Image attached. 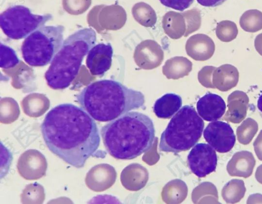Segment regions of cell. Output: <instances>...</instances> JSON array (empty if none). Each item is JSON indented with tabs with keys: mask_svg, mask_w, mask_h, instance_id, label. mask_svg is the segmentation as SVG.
<instances>
[{
	"mask_svg": "<svg viewBox=\"0 0 262 204\" xmlns=\"http://www.w3.org/2000/svg\"><path fill=\"white\" fill-rule=\"evenodd\" d=\"M41 131L49 150L77 168L83 167L89 157L96 155L100 143L94 119L71 103L60 104L49 110Z\"/></svg>",
	"mask_w": 262,
	"mask_h": 204,
	"instance_id": "cell-1",
	"label": "cell"
},
{
	"mask_svg": "<svg viewBox=\"0 0 262 204\" xmlns=\"http://www.w3.org/2000/svg\"><path fill=\"white\" fill-rule=\"evenodd\" d=\"M76 99L83 110L99 122H110L130 110L145 108L142 93L110 79L89 84L76 96Z\"/></svg>",
	"mask_w": 262,
	"mask_h": 204,
	"instance_id": "cell-2",
	"label": "cell"
},
{
	"mask_svg": "<svg viewBox=\"0 0 262 204\" xmlns=\"http://www.w3.org/2000/svg\"><path fill=\"white\" fill-rule=\"evenodd\" d=\"M107 152L118 160H132L148 151L155 138L152 120L138 111L128 112L101 127Z\"/></svg>",
	"mask_w": 262,
	"mask_h": 204,
	"instance_id": "cell-3",
	"label": "cell"
},
{
	"mask_svg": "<svg viewBox=\"0 0 262 204\" xmlns=\"http://www.w3.org/2000/svg\"><path fill=\"white\" fill-rule=\"evenodd\" d=\"M96 42V33L92 28L78 30L69 36L45 73L48 86L54 89L69 86L77 76L84 57Z\"/></svg>",
	"mask_w": 262,
	"mask_h": 204,
	"instance_id": "cell-4",
	"label": "cell"
},
{
	"mask_svg": "<svg viewBox=\"0 0 262 204\" xmlns=\"http://www.w3.org/2000/svg\"><path fill=\"white\" fill-rule=\"evenodd\" d=\"M204 127V121L194 107L183 106L161 134L159 150L177 153L190 149L201 138Z\"/></svg>",
	"mask_w": 262,
	"mask_h": 204,
	"instance_id": "cell-5",
	"label": "cell"
},
{
	"mask_svg": "<svg viewBox=\"0 0 262 204\" xmlns=\"http://www.w3.org/2000/svg\"><path fill=\"white\" fill-rule=\"evenodd\" d=\"M64 28L43 26L24 40L21 51L24 61L32 66H43L52 62L63 42Z\"/></svg>",
	"mask_w": 262,
	"mask_h": 204,
	"instance_id": "cell-6",
	"label": "cell"
},
{
	"mask_svg": "<svg viewBox=\"0 0 262 204\" xmlns=\"http://www.w3.org/2000/svg\"><path fill=\"white\" fill-rule=\"evenodd\" d=\"M52 18L51 14H34L24 6L14 5L1 14L0 26L7 37L18 40L28 37Z\"/></svg>",
	"mask_w": 262,
	"mask_h": 204,
	"instance_id": "cell-7",
	"label": "cell"
},
{
	"mask_svg": "<svg viewBox=\"0 0 262 204\" xmlns=\"http://www.w3.org/2000/svg\"><path fill=\"white\" fill-rule=\"evenodd\" d=\"M191 172L199 177H204L214 172L217 158L213 148L205 143H198L193 147L187 156Z\"/></svg>",
	"mask_w": 262,
	"mask_h": 204,
	"instance_id": "cell-8",
	"label": "cell"
},
{
	"mask_svg": "<svg viewBox=\"0 0 262 204\" xmlns=\"http://www.w3.org/2000/svg\"><path fill=\"white\" fill-rule=\"evenodd\" d=\"M205 141L216 151L226 153L235 143V136L231 126L222 121H214L208 124L204 130Z\"/></svg>",
	"mask_w": 262,
	"mask_h": 204,
	"instance_id": "cell-9",
	"label": "cell"
},
{
	"mask_svg": "<svg viewBox=\"0 0 262 204\" xmlns=\"http://www.w3.org/2000/svg\"><path fill=\"white\" fill-rule=\"evenodd\" d=\"M113 49L110 43H100L89 51L86 65L91 74L94 76L103 75L111 67Z\"/></svg>",
	"mask_w": 262,
	"mask_h": 204,
	"instance_id": "cell-10",
	"label": "cell"
},
{
	"mask_svg": "<svg viewBox=\"0 0 262 204\" xmlns=\"http://www.w3.org/2000/svg\"><path fill=\"white\" fill-rule=\"evenodd\" d=\"M225 102L219 95L208 93L200 98L196 103L198 113L206 121H215L224 114Z\"/></svg>",
	"mask_w": 262,
	"mask_h": 204,
	"instance_id": "cell-11",
	"label": "cell"
},
{
	"mask_svg": "<svg viewBox=\"0 0 262 204\" xmlns=\"http://www.w3.org/2000/svg\"><path fill=\"white\" fill-rule=\"evenodd\" d=\"M249 99L246 93L235 90L227 99L228 110L224 117L227 122L239 123L246 116Z\"/></svg>",
	"mask_w": 262,
	"mask_h": 204,
	"instance_id": "cell-12",
	"label": "cell"
},
{
	"mask_svg": "<svg viewBox=\"0 0 262 204\" xmlns=\"http://www.w3.org/2000/svg\"><path fill=\"white\" fill-rule=\"evenodd\" d=\"M255 160L248 151H241L234 154L228 163L227 170L231 176L247 178L252 173Z\"/></svg>",
	"mask_w": 262,
	"mask_h": 204,
	"instance_id": "cell-13",
	"label": "cell"
},
{
	"mask_svg": "<svg viewBox=\"0 0 262 204\" xmlns=\"http://www.w3.org/2000/svg\"><path fill=\"white\" fill-rule=\"evenodd\" d=\"M182 105L181 97L174 93H167L155 102L153 110L156 116L161 119H169Z\"/></svg>",
	"mask_w": 262,
	"mask_h": 204,
	"instance_id": "cell-14",
	"label": "cell"
},
{
	"mask_svg": "<svg viewBox=\"0 0 262 204\" xmlns=\"http://www.w3.org/2000/svg\"><path fill=\"white\" fill-rule=\"evenodd\" d=\"M215 79L216 86L219 90L228 91L237 84L239 72L234 66L225 64L217 69Z\"/></svg>",
	"mask_w": 262,
	"mask_h": 204,
	"instance_id": "cell-15",
	"label": "cell"
},
{
	"mask_svg": "<svg viewBox=\"0 0 262 204\" xmlns=\"http://www.w3.org/2000/svg\"><path fill=\"white\" fill-rule=\"evenodd\" d=\"M246 190L243 180L233 179L224 186L222 189V195L227 203H234L239 201L243 198Z\"/></svg>",
	"mask_w": 262,
	"mask_h": 204,
	"instance_id": "cell-16",
	"label": "cell"
},
{
	"mask_svg": "<svg viewBox=\"0 0 262 204\" xmlns=\"http://www.w3.org/2000/svg\"><path fill=\"white\" fill-rule=\"evenodd\" d=\"M241 28L248 32H256L262 29V12L257 9L245 11L239 19Z\"/></svg>",
	"mask_w": 262,
	"mask_h": 204,
	"instance_id": "cell-17",
	"label": "cell"
},
{
	"mask_svg": "<svg viewBox=\"0 0 262 204\" xmlns=\"http://www.w3.org/2000/svg\"><path fill=\"white\" fill-rule=\"evenodd\" d=\"M257 122L251 118H248L237 127L236 134L238 142L247 145L252 141L258 130Z\"/></svg>",
	"mask_w": 262,
	"mask_h": 204,
	"instance_id": "cell-18",
	"label": "cell"
},
{
	"mask_svg": "<svg viewBox=\"0 0 262 204\" xmlns=\"http://www.w3.org/2000/svg\"><path fill=\"white\" fill-rule=\"evenodd\" d=\"M238 34V29L235 22L230 20L220 22L216 28V35L222 41L230 42L234 39Z\"/></svg>",
	"mask_w": 262,
	"mask_h": 204,
	"instance_id": "cell-19",
	"label": "cell"
},
{
	"mask_svg": "<svg viewBox=\"0 0 262 204\" xmlns=\"http://www.w3.org/2000/svg\"><path fill=\"white\" fill-rule=\"evenodd\" d=\"M0 66L2 69H11L19 63L15 51L11 47L1 43Z\"/></svg>",
	"mask_w": 262,
	"mask_h": 204,
	"instance_id": "cell-20",
	"label": "cell"
},
{
	"mask_svg": "<svg viewBox=\"0 0 262 204\" xmlns=\"http://www.w3.org/2000/svg\"><path fill=\"white\" fill-rule=\"evenodd\" d=\"M164 6L173 9L183 11L189 8L194 0H159Z\"/></svg>",
	"mask_w": 262,
	"mask_h": 204,
	"instance_id": "cell-21",
	"label": "cell"
},
{
	"mask_svg": "<svg viewBox=\"0 0 262 204\" xmlns=\"http://www.w3.org/2000/svg\"><path fill=\"white\" fill-rule=\"evenodd\" d=\"M255 152L260 161H262V130L253 143Z\"/></svg>",
	"mask_w": 262,
	"mask_h": 204,
	"instance_id": "cell-22",
	"label": "cell"
},
{
	"mask_svg": "<svg viewBox=\"0 0 262 204\" xmlns=\"http://www.w3.org/2000/svg\"><path fill=\"white\" fill-rule=\"evenodd\" d=\"M198 3L204 7H213L219 6L226 0H196Z\"/></svg>",
	"mask_w": 262,
	"mask_h": 204,
	"instance_id": "cell-23",
	"label": "cell"
},
{
	"mask_svg": "<svg viewBox=\"0 0 262 204\" xmlns=\"http://www.w3.org/2000/svg\"><path fill=\"white\" fill-rule=\"evenodd\" d=\"M254 47L257 52L262 56V33L257 35L255 37Z\"/></svg>",
	"mask_w": 262,
	"mask_h": 204,
	"instance_id": "cell-24",
	"label": "cell"
},
{
	"mask_svg": "<svg viewBox=\"0 0 262 204\" xmlns=\"http://www.w3.org/2000/svg\"><path fill=\"white\" fill-rule=\"evenodd\" d=\"M247 203H262V195L260 194H252L248 197Z\"/></svg>",
	"mask_w": 262,
	"mask_h": 204,
	"instance_id": "cell-25",
	"label": "cell"
},
{
	"mask_svg": "<svg viewBox=\"0 0 262 204\" xmlns=\"http://www.w3.org/2000/svg\"><path fill=\"white\" fill-rule=\"evenodd\" d=\"M255 175L256 180L262 184V165L257 168Z\"/></svg>",
	"mask_w": 262,
	"mask_h": 204,
	"instance_id": "cell-26",
	"label": "cell"
},
{
	"mask_svg": "<svg viewBox=\"0 0 262 204\" xmlns=\"http://www.w3.org/2000/svg\"><path fill=\"white\" fill-rule=\"evenodd\" d=\"M257 107L262 113V94L259 97L257 100Z\"/></svg>",
	"mask_w": 262,
	"mask_h": 204,
	"instance_id": "cell-27",
	"label": "cell"
}]
</instances>
